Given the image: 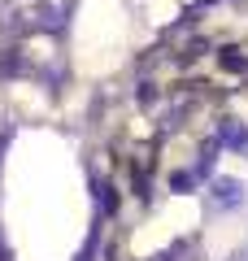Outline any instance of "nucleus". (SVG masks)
Instances as JSON below:
<instances>
[{
    "instance_id": "f257e3e1",
    "label": "nucleus",
    "mask_w": 248,
    "mask_h": 261,
    "mask_svg": "<svg viewBox=\"0 0 248 261\" xmlns=\"http://www.w3.org/2000/svg\"><path fill=\"white\" fill-rule=\"evenodd\" d=\"M209 200H213L218 214H239V209L248 205V192H244V183H239L235 174H222V178L209 183Z\"/></svg>"
},
{
    "instance_id": "f03ea898",
    "label": "nucleus",
    "mask_w": 248,
    "mask_h": 261,
    "mask_svg": "<svg viewBox=\"0 0 248 261\" xmlns=\"http://www.w3.org/2000/svg\"><path fill=\"white\" fill-rule=\"evenodd\" d=\"M213 144H218V148H231V152H244V157H248V126H244L239 118H222V122H218V140H213Z\"/></svg>"
},
{
    "instance_id": "7ed1b4c3",
    "label": "nucleus",
    "mask_w": 248,
    "mask_h": 261,
    "mask_svg": "<svg viewBox=\"0 0 248 261\" xmlns=\"http://www.w3.org/2000/svg\"><path fill=\"white\" fill-rule=\"evenodd\" d=\"M231 261H248V248H239V252H235V257H231Z\"/></svg>"
}]
</instances>
